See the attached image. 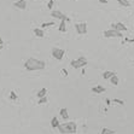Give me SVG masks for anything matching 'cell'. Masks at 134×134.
Wrapping results in <instances>:
<instances>
[{
  "label": "cell",
  "instance_id": "6",
  "mask_svg": "<svg viewBox=\"0 0 134 134\" xmlns=\"http://www.w3.org/2000/svg\"><path fill=\"white\" fill-rule=\"evenodd\" d=\"M51 17H53V18H56V20H60V21H67V22H69L70 21V18H68L64 13H62L60 11H58V10H56V11H52L51 12Z\"/></svg>",
  "mask_w": 134,
  "mask_h": 134
},
{
  "label": "cell",
  "instance_id": "1",
  "mask_svg": "<svg viewBox=\"0 0 134 134\" xmlns=\"http://www.w3.org/2000/svg\"><path fill=\"white\" fill-rule=\"evenodd\" d=\"M24 68L29 71H35V70H43L46 68V63L41 59L36 58H28L24 62Z\"/></svg>",
  "mask_w": 134,
  "mask_h": 134
},
{
  "label": "cell",
  "instance_id": "25",
  "mask_svg": "<svg viewBox=\"0 0 134 134\" xmlns=\"http://www.w3.org/2000/svg\"><path fill=\"white\" fill-rule=\"evenodd\" d=\"M47 7H48V8H52V7H53V0H50V1H48Z\"/></svg>",
  "mask_w": 134,
  "mask_h": 134
},
{
  "label": "cell",
  "instance_id": "26",
  "mask_svg": "<svg viewBox=\"0 0 134 134\" xmlns=\"http://www.w3.org/2000/svg\"><path fill=\"white\" fill-rule=\"evenodd\" d=\"M99 3H100V4H106L108 0H99Z\"/></svg>",
  "mask_w": 134,
  "mask_h": 134
},
{
  "label": "cell",
  "instance_id": "21",
  "mask_svg": "<svg viewBox=\"0 0 134 134\" xmlns=\"http://www.w3.org/2000/svg\"><path fill=\"white\" fill-rule=\"evenodd\" d=\"M10 98H11V100H17V94H16V92L15 91H11V93H10Z\"/></svg>",
  "mask_w": 134,
  "mask_h": 134
},
{
  "label": "cell",
  "instance_id": "7",
  "mask_svg": "<svg viewBox=\"0 0 134 134\" xmlns=\"http://www.w3.org/2000/svg\"><path fill=\"white\" fill-rule=\"evenodd\" d=\"M75 29H76V32H77V34H80V35L87 34V23L86 22H83V23H76Z\"/></svg>",
  "mask_w": 134,
  "mask_h": 134
},
{
  "label": "cell",
  "instance_id": "14",
  "mask_svg": "<svg viewBox=\"0 0 134 134\" xmlns=\"http://www.w3.org/2000/svg\"><path fill=\"white\" fill-rule=\"evenodd\" d=\"M59 124H60V123L58 122V118L56 117H52V120H51V127L52 128H58L59 127Z\"/></svg>",
  "mask_w": 134,
  "mask_h": 134
},
{
  "label": "cell",
  "instance_id": "3",
  "mask_svg": "<svg viewBox=\"0 0 134 134\" xmlns=\"http://www.w3.org/2000/svg\"><path fill=\"white\" fill-rule=\"evenodd\" d=\"M70 65L74 69H80V68H85V65H87V59L83 56H80L79 58L73 59L70 62Z\"/></svg>",
  "mask_w": 134,
  "mask_h": 134
},
{
  "label": "cell",
  "instance_id": "12",
  "mask_svg": "<svg viewBox=\"0 0 134 134\" xmlns=\"http://www.w3.org/2000/svg\"><path fill=\"white\" fill-rule=\"evenodd\" d=\"M46 94H47V90H46V88H41V90H40V91L36 93V97L40 99V98H43V97H46Z\"/></svg>",
  "mask_w": 134,
  "mask_h": 134
},
{
  "label": "cell",
  "instance_id": "8",
  "mask_svg": "<svg viewBox=\"0 0 134 134\" xmlns=\"http://www.w3.org/2000/svg\"><path fill=\"white\" fill-rule=\"evenodd\" d=\"M110 27H111V29H114V30H117V32H121V33H122V32H126V30H127V27L122 23V22L112 23Z\"/></svg>",
  "mask_w": 134,
  "mask_h": 134
},
{
  "label": "cell",
  "instance_id": "16",
  "mask_svg": "<svg viewBox=\"0 0 134 134\" xmlns=\"http://www.w3.org/2000/svg\"><path fill=\"white\" fill-rule=\"evenodd\" d=\"M58 30L60 33H65L67 32V25H65V21H60V24H59Z\"/></svg>",
  "mask_w": 134,
  "mask_h": 134
},
{
  "label": "cell",
  "instance_id": "22",
  "mask_svg": "<svg viewBox=\"0 0 134 134\" xmlns=\"http://www.w3.org/2000/svg\"><path fill=\"white\" fill-rule=\"evenodd\" d=\"M114 103H116V104H118V105H124V102L123 100H121V99H117V98H115L114 100H112Z\"/></svg>",
  "mask_w": 134,
  "mask_h": 134
},
{
  "label": "cell",
  "instance_id": "5",
  "mask_svg": "<svg viewBox=\"0 0 134 134\" xmlns=\"http://www.w3.org/2000/svg\"><path fill=\"white\" fill-rule=\"evenodd\" d=\"M104 36L105 38H122V33L117 32V30H114V29H109V30H105L104 32Z\"/></svg>",
  "mask_w": 134,
  "mask_h": 134
},
{
  "label": "cell",
  "instance_id": "2",
  "mask_svg": "<svg viewBox=\"0 0 134 134\" xmlns=\"http://www.w3.org/2000/svg\"><path fill=\"white\" fill-rule=\"evenodd\" d=\"M76 129H77V126H76L75 122H64V123H60L58 127V130L59 133L62 134H74L76 133Z\"/></svg>",
  "mask_w": 134,
  "mask_h": 134
},
{
  "label": "cell",
  "instance_id": "9",
  "mask_svg": "<svg viewBox=\"0 0 134 134\" xmlns=\"http://www.w3.org/2000/svg\"><path fill=\"white\" fill-rule=\"evenodd\" d=\"M13 6L20 8V10H25L27 8V1L25 0H17L16 3L13 4Z\"/></svg>",
  "mask_w": 134,
  "mask_h": 134
},
{
  "label": "cell",
  "instance_id": "28",
  "mask_svg": "<svg viewBox=\"0 0 134 134\" xmlns=\"http://www.w3.org/2000/svg\"><path fill=\"white\" fill-rule=\"evenodd\" d=\"M3 43H4V41H3V39L0 38V46H3Z\"/></svg>",
  "mask_w": 134,
  "mask_h": 134
},
{
  "label": "cell",
  "instance_id": "20",
  "mask_svg": "<svg viewBox=\"0 0 134 134\" xmlns=\"http://www.w3.org/2000/svg\"><path fill=\"white\" fill-rule=\"evenodd\" d=\"M48 102L47 97H43V98H40L39 102H38V104H40V105H42V104H46V103Z\"/></svg>",
  "mask_w": 134,
  "mask_h": 134
},
{
  "label": "cell",
  "instance_id": "24",
  "mask_svg": "<svg viewBox=\"0 0 134 134\" xmlns=\"http://www.w3.org/2000/svg\"><path fill=\"white\" fill-rule=\"evenodd\" d=\"M60 73H62V75L65 76V77L68 76V70H67V69H62V70H60Z\"/></svg>",
  "mask_w": 134,
  "mask_h": 134
},
{
  "label": "cell",
  "instance_id": "19",
  "mask_svg": "<svg viewBox=\"0 0 134 134\" xmlns=\"http://www.w3.org/2000/svg\"><path fill=\"white\" fill-rule=\"evenodd\" d=\"M110 81H111V83H112L114 86H117V85H118V77H117V75L112 76V77L110 79Z\"/></svg>",
  "mask_w": 134,
  "mask_h": 134
},
{
  "label": "cell",
  "instance_id": "11",
  "mask_svg": "<svg viewBox=\"0 0 134 134\" xmlns=\"http://www.w3.org/2000/svg\"><path fill=\"white\" fill-rule=\"evenodd\" d=\"M114 75H116V73H115V71H109V70H106V71H104V73H103V77H104V79L105 80H108V79H111V77H112V76Z\"/></svg>",
  "mask_w": 134,
  "mask_h": 134
},
{
  "label": "cell",
  "instance_id": "17",
  "mask_svg": "<svg viewBox=\"0 0 134 134\" xmlns=\"http://www.w3.org/2000/svg\"><path fill=\"white\" fill-rule=\"evenodd\" d=\"M116 132H115L114 129H110V128H106V127H104L102 130H100V134H115Z\"/></svg>",
  "mask_w": 134,
  "mask_h": 134
},
{
  "label": "cell",
  "instance_id": "23",
  "mask_svg": "<svg viewBox=\"0 0 134 134\" xmlns=\"http://www.w3.org/2000/svg\"><path fill=\"white\" fill-rule=\"evenodd\" d=\"M53 22H47V23H42L41 24V27L42 28H46V27H51V25H53Z\"/></svg>",
  "mask_w": 134,
  "mask_h": 134
},
{
  "label": "cell",
  "instance_id": "13",
  "mask_svg": "<svg viewBox=\"0 0 134 134\" xmlns=\"http://www.w3.org/2000/svg\"><path fill=\"white\" fill-rule=\"evenodd\" d=\"M34 34H35V36H38V38H43V36H45L43 30L40 29V28H35V29H34Z\"/></svg>",
  "mask_w": 134,
  "mask_h": 134
},
{
  "label": "cell",
  "instance_id": "27",
  "mask_svg": "<svg viewBox=\"0 0 134 134\" xmlns=\"http://www.w3.org/2000/svg\"><path fill=\"white\" fill-rule=\"evenodd\" d=\"M105 103H106V105H110L111 100H110V99H106V100H105Z\"/></svg>",
  "mask_w": 134,
  "mask_h": 134
},
{
  "label": "cell",
  "instance_id": "4",
  "mask_svg": "<svg viewBox=\"0 0 134 134\" xmlns=\"http://www.w3.org/2000/svg\"><path fill=\"white\" fill-rule=\"evenodd\" d=\"M64 55H65V51L62 50V48H58V47H53V48H52V57H53V58L60 60V59H63Z\"/></svg>",
  "mask_w": 134,
  "mask_h": 134
},
{
  "label": "cell",
  "instance_id": "15",
  "mask_svg": "<svg viewBox=\"0 0 134 134\" xmlns=\"http://www.w3.org/2000/svg\"><path fill=\"white\" fill-rule=\"evenodd\" d=\"M59 114H60V116H62L64 120H68V117H69V115H68V110L65 109V108H62V109L59 110Z\"/></svg>",
  "mask_w": 134,
  "mask_h": 134
},
{
  "label": "cell",
  "instance_id": "10",
  "mask_svg": "<svg viewBox=\"0 0 134 134\" xmlns=\"http://www.w3.org/2000/svg\"><path fill=\"white\" fill-rule=\"evenodd\" d=\"M91 91L93 92V93H95V94H102V93H104L106 90H105V87H103L102 85H97L95 87H92Z\"/></svg>",
  "mask_w": 134,
  "mask_h": 134
},
{
  "label": "cell",
  "instance_id": "18",
  "mask_svg": "<svg viewBox=\"0 0 134 134\" xmlns=\"http://www.w3.org/2000/svg\"><path fill=\"white\" fill-rule=\"evenodd\" d=\"M118 4L121 5V6H123V7H129L130 6V3L129 0H117Z\"/></svg>",
  "mask_w": 134,
  "mask_h": 134
},
{
  "label": "cell",
  "instance_id": "29",
  "mask_svg": "<svg viewBox=\"0 0 134 134\" xmlns=\"http://www.w3.org/2000/svg\"><path fill=\"white\" fill-rule=\"evenodd\" d=\"M3 47H4V46H0V51H1V50H3Z\"/></svg>",
  "mask_w": 134,
  "mask_h": 134
}]
</instances>
